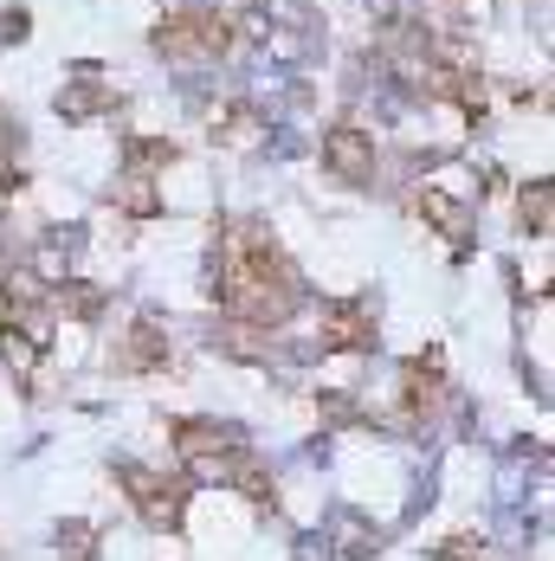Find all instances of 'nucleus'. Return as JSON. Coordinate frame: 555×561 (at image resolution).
<instances>
[{
	"instance_id": "obj_1",
	"label": "nucleus",
	"mask_w": 555,
	"mask_h": 561,
	"mask_svg": "<svg viewBox=\"0 0 555 561\" xmlns=\"http://www.w3.org/2000/svg\"><path fill=\"white\" fill-rule=\"evenodd\" d=\"M324 169L336 181H375V142L362 136V129H330V142H324Z\"/></svg>"
},
{
	"instance_id": "obj_2",
	"label": "nucleus",
	"mask_w": 555,
	"mask_h": 561,
	"mask_svg": "<svg viewBox=\"0 0 555 561\" xmlns=\"http://www.w3.org/2000/svg\"><path fill=\"white\" fill-rule=\"evenodd\" d=\"M517 220H523V232H536V239H550V181H536V187H523V207H517Z\"/></svg>"
},
{
	"instance_id": "obj_3",
	"label": "nucleus",
	"mask_w": 555,
	"mask_h": 561,
	"mask_svg": "<svg viewBox=\"0 0 555 561\" xmlns=\"http://www.w3.org/2000/svg\"><path fill=\"white\" fill-rule=\"evenodd\" d=\"M116 207H123V214H136V220H149V214H156V181H149V174H123V201H116Z\"/></svg>"
},
{
	"instance_id": "obj_4",
	"label": "nucleus",
	"mask_w": 555,
	"mask_h": 561,
	"mask_svg": "<svg viewBox=\"0 0 555 561\" xmlns=\"http://www.w3.org/2000/svg\"><path fill=\"white\" fill-rule=\"evenodd\" d=\"M58 111L71 116V123H84V116L111 111V98H104V91H91V84H78V91H65V98H58Z\"/></svg>"
}]
</instances>
